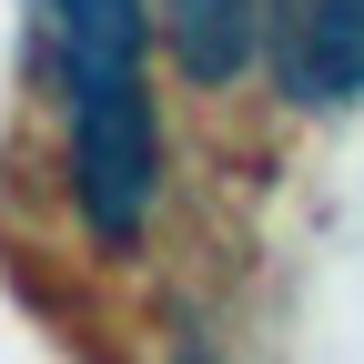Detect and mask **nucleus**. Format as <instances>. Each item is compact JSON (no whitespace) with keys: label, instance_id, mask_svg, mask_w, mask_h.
Wrapping results in <instances>:
<instances>
[{"label":"nucleus","instance_id":"nucleus-1","mask_svg":"<svg viewBox=\"0 0 364 364\" xmlns=\"http://www.w3.org/2000/svg\"><path fill=\"white\" fill-rule=\"evenodd\" d=\"M61 61V112H71V203L112 253L152 223L162 193V122L142 81L152 0H41Z\"/></svg>","mask_w":364,"mask_h":364},{"label":"nucleus","instance_id":"nucleus-2","mask_svg":"<svg viewBox=\"0 0 364 364\" xmlns=\"http://www.w3.org/2000/svg\"><path fill=\"white\" fill-rule=\"evenodd\" d=\"M263 61L284 102H364V0H273Z\"/></svg>","mask_w":364,"mask_h":364},{"label":"nucleus","instance_id":"nucleus-3","mask_svg":"<svg viewBox=\"0 0 364 364\" xmlns=\"http://www.w3.org/2000/svg\"><path fill=\"white\" fill-rule=\"evenodd\" d=\"M152 11H162V41H172L182 81H203V91L243 81L263 61V31H273V0H152Z\"/></svg>","mask_w":364,"mask_h":364}]
</instances>
